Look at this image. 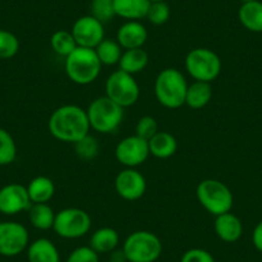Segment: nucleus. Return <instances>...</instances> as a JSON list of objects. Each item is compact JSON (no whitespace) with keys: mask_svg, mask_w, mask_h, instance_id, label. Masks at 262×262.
Instances as JSON below:
<instances>
[{"mask_svg":"<svg viewBox=\"0 0 262 262\" xmlns=\"http://www.w3.org/2000/svg\"><path fill=\"white\" fill-rule=\"evenodd\" d=\"M31 205L26 186L13 183L0 189V213L13 216L29 211Z\"/></svg>","mask_w":262,"mask_h":262,"instance_id":"4468645a","label":"nucleus"},{"mask_svg":"<svg viewBox=\"0 0 262 262\" xmlns=\"http://www.w3.org/2000/svg\"><path fill=\"white\" fill-rule=\"evenodd\" d=\"M116 16L126 21L145 18L150 7L149 0H113Z\"/></svg>","mask_w":262,"mask_h":262,"instance_id":"f3484780","label":"nucleus"},{"mask_svg":"<svg viewBox=\"0 0 262 262\" xmlns=\"http://www.w3.org/2000/svg\"><path fill=\"white\" fill-rule=\"evenodd\" d=\"M148 62H149L148 53L143 48H137V49L125 50L121 55L118 66H120L121 71L127 72L134 76V75L144 71Z\"/></svg>","mask_w":262,"mask_h":262,"instance_id":"412c9836","label":"nucleus"},{"mask_svg":"<svg viewBox=\"0 0 262 262\" xmlns=\"http://www.w3.org/2000/svg\"><path fill=\"white\" fill-rule=\"evenodd\" d=\"M213 228L216 235L225 243H235L243 234V224L241 219L231 212L216 216Z\"/></svg>","mask_w":262,"mask_h":262,"instance_id":"dca6fc26","label":"nucleus"},{"mask_svg":"<svg viewBox=\"0 0 262 262\" xmlns=\"http://www.w3.org/2000/svg\"><path fill=\"white\" fill-rule=\"evenodd\" d=\"M29 219L35 229L49 230L54 225L55 212L48 203H32L29 208Z\"/></svg>","mask_w":262,"mask_h":262,"instance_id":"393cba45","label":"nucleus"},{"mask_svg":"<svg viewBox=\"0 0 262 262\" xmlns=\"http://www.w3.org/2000/svg\"><path fill=\"white\" fill-rule=\"evenodd\" d=\"M95 53H97L98 58H99L100 63L105 66H115L118 64L122 55V48L118 44L117 40L104 39L97 48H95Z\"/></svg>","mask_w":262,"mask_h":262,"instance_id":"bb28decb","label":"nucleus"},{"mask_svg":"<svg viewBox=\"0 0 262 262\" xmlns=\"http://www.w3.org/2000/svg\"><path fill=\"white\" fill-rule=\"evenodd\" d=\"M77 47L95 49L104 40V25L93 16H82L75 21L71 30Z\"/></svg>","mask_w":262,"mask_h":262,"instance_id":"f8f14e48","label":"nucleus"},{"mask_svg":"<svg viewBox=\"0 0 262 262\" xmlns=\"http://www.w3.org/2000/svg\"><path fill=\"white\" fill-rule=\"evenodd\" d=\"M147 29L139 21H126L122 26H120L116 36L117 42L125 50L143 48V45L147 42Z\"/></svg>","mask_w":262,"mask_h":262,"instance_id":"2eb2a0df","label":"nucleus"},{"mask_svg":"<svg viewBox=\"0 0 262 262\" xmlns=\"http://www.w3.org/2000/svg\"><path fill=\"white\" fill-rule=\"evenodd\" d=\"M196 198L203 208L212 216L230 212L234 196L230 189L220 180L206 179L196 186Z\"/></svg>","mask_w":262,"mask_h":262,"instance_id":"39448f33","label":"nucleus"},{"mask_svg":"<svg viewBox=\"0 0 262 262\" xmlns=\"http://www.w3.org/2000/svg\"><path fill=\"white\" fill-rule=\"evenodd\" d=\"M92 228V217L81 208L70 207L55 213L53 230L64 239H77L86 235Z\"/></svg>","mask_w":262,"mask_h":262,"instance_id":"1a4fd4ad","label":"nucleus"},{"mask_svg":"<svg viewBox=\"0 0 262 262\" xmlns=\"http://www.w3.org/2000/svg\"><path fill=\"white\" fill-rule=\"evenodd\" d=\"M242 2V4L243 3H249V2H253V0H241Z\"/></svg>","mask_w":262,"mask_h":262,"instance_id":"58836bf2","label":"nucleus"},{"mask_svg":"<svg viewBox=\"0 0 262 262\" xmlns=\"http://www.w3.org/2000/svg\"><path fill=\"white\" fill-rule=\"evenodd\" d=\"M213 95L212 86L210 82L194 81L188 85L185 97V104L191 110H201L211 102Z\"/></svg>","mask_w":262,"mask_h":262,"instance_id":"5701e85b","label":"nucleus"},{"mask_svg":"<svg viewBox=\"0 0 262 262\" xmlns=\"http://www.w3.org/2000/svg\"><path fill=\"white\" fill-rule=\"evenodd\" d=\"M188 82L183 72L176 69H165L155 82V94L158 103L168 110H178L185 104Z\"/></svg>","mask_w":262,"mask_h":262,"instance_id":"7ed1b4c3","label":"nucleus"},{"mask_svg":"<svg viewBox=\"0 0 262 262\" xmlns=\"http://www.w3.org/2000/svg\"><path fill=\"white\" fill-rule=\"evenodd\" d=\"M116 193L125 201H138L145 194L147 180L137 168H127L120 171L115 179Z\"/></svg>","mask_w":262,"mask_h":262,"instance_id":"ddd939ff","label":"nucleus"},{"mask_svg":"<svg viewBox=\"0 0 262 262\" xmlns=\"http://www.w3.org/2000/svg\"><path fill=\"white\" fill-rule=\"evenodd\" d=\"M123 110L121 105L111 100L108 97L95 98L88 107V120L90 128L99 134L115 133L123 121Z\"/></svg>","mask_w":262,"mask_h":262,"instance_id":"20e7f679","label":"nucleus"},{"mask_svg":"<svg viewBox=\"0 0 262 262\" xmlns=\"http://www.w3.org/2000/svg\"><path fill=\"white\" fill-rule=\"evenodd\" d=\"M252 243H253L254 248L262 253V221H259L253 229L252 233Z\"/></svg>","mask_w":262,"mask_h":262,"instance_id":"c9c22d12","label":"nucleus"},{"mask_svg":"<svg viewBox=\"0 0 262 262\" xmlns=\"http://www.w3.org/2000/svg\"><path fill=\"white\" fill-rule=\"evenodd\" d=\"M111 262H128L127 258H126V254L123 252V249H117L116 248L115 251L111 252Z\"/></svg>","mask_w":262,"mask_h":262,"instance_id":"e433bc0d","label":"nucleus"},{"mask_svg":"<svg viewBox=\"0 0 262 262\" xmlns=\"http://www.w3.org/2000/svg\"><path fill=\"white\" fill-rule=\"evenodd\" d=\"M128 262H156L162 254V242L155 233L138 230L125 239L122 246Z\"/></svg>","mask_w":262,"mask_h":262,"instance_id":"423d86ee","label":"nucleus"},{"mask_svg":"<svg viewBox=\"0 0 262 262\" xmlns=\"http://www.w3.org/2000/svg\"><path fill=\"white\" fill-rule=\"evenodd\" d=\"M66 262H99V254L89 246L77 247L70 253Z\"/></svg>","mask_w":262,"mask_h":262,"instance_id":"72a5a7b5","label":"nucleus"},{"mask_svg":"<svg viewBox=\"0 0 262 262\" xmlns=\"http://www.w3.org/2000/svg\"><path fill=\"white\" fill-rule=\"evenodd\" d=\"M50 47L55 54L66 58L76 49L77 44L71 31L59 30V31H55L50 37Z\"/></svg>","mask_w":262,"mask_h":262,"instance_id":"a878e982","label":"nucleus"},{"mask_svg":"<svg viewBox=\"0 0 262 262\" xmlns=\"http://www.w3.org/2000/svg\"><path fill=\"white\" fill-rule=\"evenodd\" d=\"M118 243H120V235H118L117 230L105 226V228H100L93 233L89 247L94 249L98 254L111 253L117 248Z\"/></svg>","mask_w":262,"mask_h":262,"instance_id":"4be33fe9","label":"nucleus"},{"mask_svg":"<svg viewBox=\"0 0 262 262\" xmlns=\"http://www.w3.org/2000/svg\"><path fill=\"white\" fill-rule=\"evenodd\" d=\"M29 262H60L59 252L52 241L39 238L27 247Z\"/></svg>","mask_w":262,"mask_h":262,"instance_id":"a211bd4d","label":"nucleus"},{"mask_svg":"<svg viewBox=\"0 0 262 262\" xmlns=\"http://www.w3.org/2000/svg\"><path fill=\"white\" fill-rule=\"evenodd\" d=\"M171 9L166 2H158V3H150L149 9L145 18L155 26H162L170 19Z\"/></svg>","mask_w":262,"mask_h":262,"instance_id":"2f4dec72","label":"nucleus"},{"mask_svg":"<svg viewBox=\"0 0 262 262\" xmlns=\"http://www.w3.org/2000/svg\"><path fill=\"white\" fill-rule=\"evenodd\" d=\"M148 145L150 155L160 160L172 157L178 150V140L167 131H158L155 137L148 140Z\"/></svg>","mask_w":262,"mask_h":262,"instance_id":"6ab92c4d","label":"nucleus"},{"mask_svg":"<svg viewBox=\"0 0 262 262\" xmlns=\"http://www.w3.org/2000/svg\"><path fill=\"white\" fill-rule=\"evenodd\" d=\"M49 133L57 140L75 144L90 131L86 110L75 104H66L54 110L48 121Z\"/></svg>","mask_w":262,"mask_h":262,"instance_id":"f257e3e1","label":"nucleus"},{"mask_svg":"<svg viewBox=\"0 0 262 262\" xmlns=\"http://www.w3.org/2000/svg\"><path fill=\"white\" fill-rule=\"evenodd\" d=\"M239 22L251 32H262V2L243 3L238 11Z\"/></svg>","mask_w":262,"mask_h":262,"instance_id":"aec40b11","label":"nucleus"},{"mask_svg":"<svg viewBox=\"0 0 262 262\" xmlns=\"http://www.w3.org/2000/svg\"><path fill=\"white\" fill-rule=\"evenodd\" d=\"M18 37L11 31L0 30V59H11L18 53Z\"/></svg>","mask_w":262,"mask_h":262,"instance_id":"7c9ffc66","label":"nucleus"},{"mask_svg":"<svg viewBox=\"0 0 262 262\" xmlns=\"http://www.w3.org/2000/svg\"><path fill=\"white\" fill-rule=\"evenodd\" d=\"M185 69L194 81L211 84L220 75L223 63L213 50L208 48H195L186 55Z\"/></svg>","mask_w":262,"mask_h":262,"instance_id":"0eeeda50","label":"nucleus"},{"mask_svg":"<svg viewBox=\"0 0 262 262\" xmlns=\"http://www.w3.org/2000/svg\"><path fill=\"white\" fill-rule=\"evenodd\" d=\"M17 157V145L6 128L0 127V166H8Z\"/></svg>","mask_w":262,"mask_h":262,"instance_id":"cd10ccee","label":"nucleus"},{"mask_svg":"<svg viewBox=\"0 0 262 262\" xmlns=\"http://www.w3.org/2000/svg\"><path fill=\"white\" fill-rule=\"evenodd\" d=\"M180 262H215V258L206 249L191 248L181 256Z\"/></svg>","mask_w":262,"mask_h":262,"instance_id":"f704fd0d","label":"nucleus"},{"mask_svg":"<svg viewBox=\"0 0 262 262\" xmlns=\"http://www.w3.org/2000/svg\"><path fill=\"white\" fill-rule=\"evenodd\" d=\"M31 203H48L55 193V185L47 176H36L26 186Z\"/></svg>","mask_w":262,"mask_h":262,"instance_id":"b1692460","label":"nucleus"},{"mask_svg":"<svg viewBox=\"0 0 262 262\" xmlns=\"http://www.w3.org/2000/svg\"><path fill=\"white\" fill-rule=\"evenodd\" d=\"M102 63L94 49L77 47L64 59L66 75L77 85H89L100 75Z\"/></svg>","mask_w":262,"mask_h":262,"instance_id":"f03ea898","label":"nucleus"},{"mask_svg":"<svg viewBox=\"0 0 262 262\" xmlns=\"http://www.w3.org/2000/svg\"><path fill=\"white\" fill-rule=\"evenodd\" d=\"M158 123L155 117L152 116H143L138 120L135 126V135L143 138L145 140H149L158 133Z\"/></svg>","mask_w":262,"mask_h":262,"instance_id":"473e14b6","label":"nucleus"},{"mask_svg":"<svg viewBox=\"0 0 262 262\" xmlns=\"http://www.w3.org/2000/svg\"><path fill=\"white\" fill-rule=\"evenodd\" d=\"M150 3H158V2H166V0H149Z\"/></svg>","mask_w":262,"mask_h":262,"instance_id":"4c0bfd02","label":"nucleus"},{"mask_svg":"<svg viewBox=\"0 0 262 262\" xmlns=\"http://www.w3.org/2000/svg\"><path fill=\"white\" fill-rule=\"evenodd\" d=\"M30 242L26 226L16 221L0 223V256L14 257L27 249Z\"/></svg>","mask_w":262,"mask_h":262,"instance_id":"9d476101","label":"nucleus"},{"mask_svg":"<svg viewBox=\"0 0 262 262\" xmlns=\"http://www.w3.org/2000/svg\"><path fill=\"white\" fill-rule=\"evenodd\" d=\"M116 160L122 166L127 168H135L143 165L150 156L148 140L130 135L126 137L116 145L115 149Z\"/></svg>","mask_w":262,"mask_h":262,"instance_id":"9b49d317","label":"nucleus"},{"mask_svg":"<svg viewBox=\"0 0 262 262\" xmlns=\"http://www.w3.org/2000/svg\"><path fill=\"white\" fill-rule=\"evenodd\" d=\"M74 145L76 156L82 161H93L97 157L100 149V145L98 143L97 138H94L90 134H88L86 137L80 139Z\"/></svg>","mask_w":262,"mask_h":262,"instance_id":"c85d7f7f","label":"nucleus"},{"mask_svg":"<svg viewBox=\"0 0 262 262\" xmlns=\"http://www.w3.org/2000/svg\"><path fill=\"white\" fill-rule=\"evenodd\" d=\"M105 97L122 108L131 107L139 100V84L133 75L117 70L112 72L105 81Z\"/></svg>","mask_w":262,"mask_h":262,"instance_id":"6e6552de","label":"nucleus"},{"mask_svg":"<svg viewBox=\"0 0 262 262\" xmlns=\"http://www.w3.org/2000/svg\"><path fill=\"white\" fill-rule=\"evenodd\" d=\"M90 16L97 18L103 25L112 21L116 17L113 0H92V3H90Z\"/></svg>","mask_w":262,"mask_h":262,"instance_id":"c756f323","label":"nucleus"}]
</instances>
